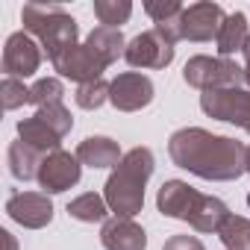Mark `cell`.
<instances>
[{"mask_svg": "<svg viewBox=\"0 0 250 250\" xmlns=\"http://www.w3.org/2000/svg\"><path fill=\"white\" fill-rule=\"evenodd\" d=\"M171 159L203 180H235L247 171V147L227 136L188 127L177 130L168 142Z\"/></svg>", "mask_w": 250, "mask_h": 250, "instance_id": "cell-1", "label": "cell"}, {"mask_svg": "<svg viewBox=\"0 0 250 250\" xmlns=\"http://www.w3.org/2000/svg\"><path fill=\"white\" fill-rule=\"evenodd\" d=\"M156 206L162 215L168 218H180V221H188L197 232H218L221 224L227 221V206L224 200L218 197H209V194H200L194 191L188 183L183 180H171L159 188V197H156Z\"/></svg>", "mask_w": 250, "mask_h": 250, "instance_id": "cell-2", "label": "cell"}, {"mask_svg": "<svg viewBox=\"0 0 250 250\" xmlns=\"http://www.w3.org/2000/svg\"><path fill=\"white\" fill-rule=\"evenodd\" d=\"M153 174V153L147 147H136L118 162V168L112 171V177L106 180V203L112 212H118L121 218H133L136 212H142L145 203V186Z\"/></svg>", "mask_w": 250, "mask_h": 250, "instance_id": "cell-3", "label": "cell"}, {"mask_svg": "<svg viewBox=\"0 0 250 250\" xmlns=\"http://www.w3.org/2000/svg\"><path fill=\"white\" fill-rule=\"evenodd\" d=\"M21 21H24V30L39 39V44L44 47L50 62H56L62 53L77 47V21L62 6L27 3L21 9Z\"/></svg>", "mask_w": 250, "mask_h": 250, "instance_id": "cell-4", "label": "cell"}, {"mask_svg": "<svg viewBox=\"0 0 250 250\" xmlns=\"http://www.w3.org/2000/svg\"><path fill=\"white\" fill-rule=\"evenodd\" d=\"M71 127H74L71 112L62 103H50V106H42L33 118H24L18 124V139L47 156V153L59 150V142L68 136Z\"/></svg>", "mask_w": 250, "mask_h": 250, "instance_id": "cell-5", "label": "cell"}, {"mask_svg": "<svg viewBox=\"0 0 250 250\" xmlns=\"http://www.w3.org/2000/svg\"><path fill=\"white\" fill-rule=\"evenodd\" d=\"M186 83L203 91L212 88H238L244 83V68H238L229 59H212V56H194L186 62L183 71Z\"/></svg>", "mask_w": 250, "mask_h": 250, "instance_id": "cell-6", "label": "cell"}, {"mask_svg": "<svg viewBox=\"0 0 250 250\" xmlns=\"http://www.w3.org/2000/svg\"><path fill=\"white\" fill-rule=\"evenodd\" d=\"M200 106L206 115L227 121V124H238L241 130L250 133V91L241 88H212L200 94Z\"/></svg>", "mask_w": 250, "mask_h": 250, "instance_id": "cell-7", "label": "cell"}, {"mask_svg": "<svg viewBox=\"0 0 250 250\" xmlns=\"http://www.w3.org/2000/svg\"><path fill=\"white\" fill-rule=\"evenodd\" d=\"M42 68V44L33 42L30 33H12L3 47V74L15 80H27Z\"/></svg>", "mask_w": 250, "mask_h": 250, "instance_id": "cell-8", "label": "cell"}, {"mask_svg": "<svg viewBox=\"0 0 250 250\" xmlns=\"http://www.w3.org/2000/svg\"><path fill=\"white\" fill-rule=\"evenodd\" d=\"M39 186L44 188V194H59L68 191L71 186L80 183V159L71 156L68 150H53L42 159L39 165Z\"/></svg>", "mask_w": 250, "mask_h": 250, "instance_id": "cell-9", "label": "cell"}, {"mask_svg": "<svg viewBox=\"0 0 250 250\" xmlns=\"http://www.w3.org/2000/svg\"><path fill=\"white\" fill-rule=\"evenodd\" d=\"M153 100V83L145 74H118L109 83V103L121 112H139Z\"/></svg>", "mask_w": 250, "mask_h": 250, "instance_id": "cell-10", "label": "cell"}, {"mask_svg": "<svg viewBox=\"0 0 250 250\" xmlns=\"http://www.w3.org/2000/svg\"><path fill=\"white\" fill-rule=\"evenodd\" d=\"M224 9L218 3H194L188 9H183L177 27H180V39H191V42H209L218 39L221 27H224Z\"/></svg>", "mask_w": 250, "mask_h": 250, "instance_id": "cell-11", "label": "cell"}, {"mask_svg": "<svg viewBox=\"0 0 250 250\" xmlns=\"http://www.w3.org/2000/svg\"><path fill=\"white\" fill-rule=\"evenodd\" d=\"M6 215L27 229H42L53 221V203L44 191H15L6 200Z\"/></svg>", "mask_w": 250, "mask_h": 250, "instance_id": "cell-12", "label": "cell"}, {"mask_svg": "<svg viewBox=\"0 0 250 250\" xmlns=\"http://www.w3.org/2000/svg\"><path fill=\"white\" fill-rule=\"evenodd\" d=\"M124 56H127V62L133 68H165L174 59V44L159 30H150V33L136 36L127 44V53Z\"/></svg>", "mask_w": 250, "mask_h": 250, "instance_id": "cell-13", "label": "cell"}, {"mask_svg": "<svg viewBox=\"0 0 250 250\" xmlns=\"http://www.w3.org/2000/svg\"><path fill=\"white\" fill-rule=\"evenodd\" d=\"M53 68H56L62 77L77 80L80 85H85V83L100 80V74H103L106 65L97 59V53H94L88 44H77V47H71L68 53H62V56L53 62Z\"/></svg>", "mask_w": 250, "mask_h": 250, "instance_id": "cell-14", "label": "cell"}, {"mask_svg": "<svg viewBox=\"0 0 250 250\" xmlns=\"http://www.w3.org/2000/svg\"><path fill=\"white\" fill-rule=\"evenodd\" d=\"M100 241L106 250H145L147 235L133 218H112L100 229Z\"/></svg>", "mask_w": 250, "mask_h": 250, "instance_id": "cell-15", "label": "cell"}, {"mask_svg": "<svg viewBox=\"0 0 250 250\" xmlns=\"http://www.w3.org/2000/svg\"><path fill=\"white\" fill-rule=\"evenodd\" d=\"M77 159L88 168H118V162L124 159L118 145L106 136H88L80 147H77Z\"/></svg>", "mask_w": 250, "mask_h": 250, "instance_id": "cell-16", "label": "cell"}, {"mask_svg": "<svg viewBox=\"0 0 250 250\" xmlns=\"http://www.w3.org/2000/svg\"><path fill=\"white\" fill-rule=\"evenodd\" d=\"M42 159H44V156H42L39 150H33L30 145H24L21 139L9 145V171H12V177L21 180V183L39 177V165H42Z\"/></svg>", "mask_w": 250, "mask_h": 250, "instance_id": "cell-17", "label": "cell"}, {"mask_svg": "<svg viewBox=\"0 0 250 250\" xmlns=\"http://www.w3.org/2000/svg\"><path fill=\"white\" fill-rule=\"evenodd\" d=\"M247 39H250V33H247V18H244L241 12H235V15H229V18L224 21V27H221V33H218L215 44H218V53H221V56H232L235 50H244Z\"/></svg>", "mask_w": 250, "mask_h": 250, "instance_id": "cell-18", "label": "cell"}, {"mask_svg": "<svg viewBox=\"0 0 250 250\" xmlns=\"http://www.w3.org/2000/svg\"><path fill=\"white\" fill-rule=\"evenodd\" d=\"M85 44L97 53V59H100L103 65H112L121 53H127V50H124V36H121V30H112V27H97V30L85 39Z\"/></svg>", "mask_w": 250, "mask_h": 250, "instance_id": "cell-19", "label": "cell"}, {"mask_svg": "<svg viewBox=\"0 0 250 250\" xmlns=\"http://www.w3.org/2000/svg\"><path fill=\"white\" fill-rule=\"evenodd\" d=\"M106 212H109V203L106 197L94 194V191H85L80 197H74L68 203V215L74 221H83V224H97V221H106Z\"/></svg>", "mask_w": 250, "mask_h": 250, "instance_id": "cell-20", "label": "cell"}, {"mask_svg": "<svg viewBox=\"0 0 250 250\" xmlns=\"http://www.w3.org/2000/svg\"><path fill=\"white\" fill-rule=\"evenodd\" d=\"M218 235L227 244V250H250V221L247 218L227 215V221L221 224Z\"/></svg>", "mask_w": 250, "mask_h": 250, "instance_id": "cell-21", "label": "cell"}, {"mask_svg": "<svg viewBox=\"0 0 250 250\" xmlns=\"http://www.w3.org/2000/svg\"><path fill=\"white\" fill-rule=\"evenodd\" d=\"M94 15L100 18V24L103 27H112V30H118V24H124L130 15H133V6L127 3V0H121V3H109V0H97L94 3Z\"/></svg>", "mask_w": 250, "mask_h": 250, "instance_id": "cell-22", "label": "cell"}, {"mask_svg": "<svg viewBox=\"0 0 250 250\" xmlns=\"http://www.w3.org/2000/svg\"><path fill=\"white\" fill-rule=\"evenodd\" d=\"M62 94H65L62 83L56 77H47V80H39L30 88V103H36L42 109V106H50V103H62Z\"/></svg>", "mask_w": 250, "mask_h": 250, "instance_id": "cell-23", "label": "cell"}, {"mask_svg": "<svg viewBox=\"0 0 250 250\" xmlns=\"http://www.w3.org/2000/svg\"><path fill=\"white\" fill-rule=\"evenodd\" d=\"M74 100H77V106H83V109H97V106H103V100H109V85H106L103 80L85 83V85L77 88Z\"/></svg>", "mask_w": 250, "mask_h": 250, "instance_id": "cell-24", "label": "cell"}, {"mask_svg": "<svg viewBox=\"0 0 250 250\" xmlns=\"http://www.w3.org/2000/svg\"><path fill=\"white\" fill-rule=\"evenodd\" d=\"M0 94H3V109H9V112L30 103V88L24 85V80H15V77H3Z\"/></svg>", "mask_w": 250, "mask_h": 250, "instance_id": "cell-25", "label": "cell"}, {"mask_svg": "<svg viewBox=\"0 0 250 250\" xmlns=\"http://www.w3.org/2000/svg\"><path fill=\"white\" fill-rule=\"evenodd\" d=\"M183 9H186V6L174 3V0H168V3H145V12H147L156 24H168V21L180 18V15H183Z\"/></svg>", "mask_w": 250, "mask_h": 250, "instance_id": "cell-26", "label": "cell"}, {"mask_svg": "<svg viewBox=\"0 0 250 250\" xmlns=\"http://www.w3.org/2000/svg\"><path fill=\"white\" fill-rule=\"evenodd\" d=\"M162 250H206V247H203V241L194 238V235H174V238L165 241Z\"/></svg>", "mask_w": 250, "mask_h": 250, "instance_id": "cell-27", "label": "cell"}, {"mask_svg": "<svg viewBox=\"0 0 250 250\" xmlns=\"http://www.w3.org/2000/svg\"><path fill=\"white\" fill-rule=\"evenodd\" d=\"M0 235H3V241H6V250H18V244H15V238H12V232H9V229H3Z\"/></svg>", "mask_w": 250, "mask_h": 250, "instance_id": "cell-28", "label": "cell"}, {"mask_svg": "<svg viewBox=\"0 0 250 250\" xmlns=\"http://www.w3.org/2000/svg\"><path fill=\"white\" fill-rule=\"evenodd\" d=\"M244 83H250V65L244 68Z\"/></svg>", "mask_w": 250, "mask_h": 250, "instance_id": "cell-29", "label": "cell"}, {"mask_svg": "<svg viewBox=\"0 0 250 250\" xmlns=\"http://www.w3.org/2000/svg\"><path fill=\"white\" fill-rule=\"evenodd\" d=\"M247 171H250V147H247Z\"/></svg>", "mask_w": 250, "mask_h": 250, "instance_id": "cell-30", "label": "cell"}, {"mask_svg": "<svg viewBox=\"0 0 250 250\" xmlns=\"http://www.w3.org/2000/svg\"><path fill=\"white\" fill-rule=\"evenodd\" d=\"M247 206H250V194H247Z\"/></svg>", "mask_w": 250, "mask_h": 250, "instance_id": "cell-31", "label": "cell"}]
</instances>
